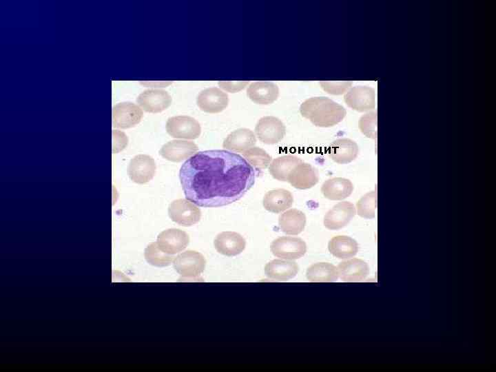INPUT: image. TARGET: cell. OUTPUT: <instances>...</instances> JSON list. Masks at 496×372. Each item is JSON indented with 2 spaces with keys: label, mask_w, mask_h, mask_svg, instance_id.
Wrapping results in <instances>:
<instances>
[{
  "label": "cell",
  "mask_w": 496,
  "mask_h": 372,
  "mask_svg": "<svg viewBox=\"0 0 496 372\" xmlns=\"http://www.w3.org/2000/svg\"><path fill=\"white\" fill-rule=\"evenodd\" d=\"M179 178L187 200L203 207H219L240 199L255 183L252 166L224 150L198 152L181 166Z\"/></svg>",
  "instance_id": "1"
},
{
  "label": "cell",
  "mask_w": 496,
  "mask_h": 372,
  "mask_svg": "<svg viewBox=\"0 0 496 372\" xmlns=\"http://www.w3.org/2000/svg\"><path fill=\"white\" fill-rule=\"evenodd\" d=\"M301 115L314 125L329 127L341 122L345 117V108L331 99L314 96L305 100L300 107Z\"/></svg>",
  "instance_id": "2"
},
{
  "label": "cell",
  "mask_w": 496,
  "mask_h": 372,
  "mask_svg": "<svg viewBox=\"0 0 496 372\" xmlns=\"http://www.w3.org/2000/svg\"><path fill=\"white\" fill-rule=\"evenodd\" d=\"M173 265L183 279L198 278L204 271L206 260L200 253L187 250L174 258Z\"/></svg>",
  "instance_id": "3"
},
{
  "label": "cell",
  "mask_w": 496,
  "mask_h": 372,
  "mask_svg": "<svg viewBox=\"0 0 496 372\" xmlns=\"http://www.w3.org/2000/svg\"><path fill=\"white\" fill-rule=\"evenodd\" d=\"M171 220L179 225L190 227L198 223L201 218L200 209L187 199L173 200L168 207Z\"/></svg>",
  "instance_id": "4"
},
{
  "label": "cell",
  "mask_w": 496,
  "mask_h": 372,
  "mask_svg": "<svg viewBox=\"0 0 496 372\" xmlns=\"http://www.w3.org/2000/svg\"><path fill=\"white\" fill-rule=\"evenodd\" d=\"M255 134L263 143L273 145L283 139L286 134V127L278 118L265 116L258 121L255 127Z\"/></svg>",
  "instance_id": "5"
},
{
  "label": "cell",
  "mask_w": 496,
  "mask_h": 372,
  "mask_svg": "<svg viewBox=\"0 0 496 372\" xmlns=\"http://www.w3.org/2000/svg\"><path fill=\"white\" fill-rule=\"evenodd\" d=\"M272 254L285 260H296L307 252V245L300 238L281 236L272 241L270 246Z\"/></svg>",
  "instance_id": "6"
},
{
  "label": "cell",
  "mask_w": 496,
  "mask_h": 372,
  "mask_svg": "<svg viewBox=\"0 0 496 372\" xmlns=\"http://www.w3.org/2000/svg\"><path fill=\"white\" fill-rule=\"evenodd\" d=\"M166 130L173 138L195 139L200 135L201 127L194 118L182 115L169 118L166 123Z\"/></svg>",
  "instance_id": "7"
},
{
  "label": "cell",
  "mask_w": 496,
  "mask_h": 372,
  "mask_svg": "<svg viewBox=\"0 0 496 372\" xmlns=\"http://www.w3.org/2000/svg\"><path fill=\"white\" fill-rule=\"evenodd\" d=\"M143 115L142 110L134 103H119L112 107V126L121 129L134 127L141 122Z\"/></svg>",
  "instance_id": "8"
},
{
  "label": "cell",
  "mask_w": 496,
  "mask_h": 372,
  "mask_svg": "<svg viewBox=\"0 0 496 372\" xmlns=\"http://www.w3.org/2000/svg\"><path fill=\"white\" fill-rule=\"evenodd\" d=\"M156 169V163L152 156L147 154H138L130 161L127 174L133 182L145 184L154 178Z\"/></svg>",
  "instance_id": "9"
},
{
  "label": "cell",
  "mask_w": 496,
  "mask_h": 372,
  "mask_svg": "<svg viewBox=\"0 0 496 372\" xmlns=\"http://www.w3.org/2000/svg\"><path fill=\"white\" fill-rule=\"evenodd\" d=\"M346 104L358 112L373 109L376 105L375 91L368 86L358 85L350 88L344 96Z\"/></svg>",
  "instance_id": "10"
},
{
  "label": "cell",
  "mask_w": 496,
  "mask_h": 372,
  "mask_svg": "<svg viewBox=\"0 0 496 372\" xmlns=\"http://www.w3.org/2000/svg\"><path fill=\"white\" fill-rule=\"evenodd\" d=\"M156 242L163 252L174 255L187 247L189 237L185 231L179 229H167L158 234Z\"/></svg>",
  "instance_id": "11"
},
{
  "label": "cell",
  "mask_w": 496,
  "mask_h": 372,
  "mask_svg": "<svg viewBox=\"0 0 496 372\" xmlns=\"http://www.w3.org/2000/svg\"><path fill=\"white\" fill-rule=\"evenodd\" d=\"M355 215L353 203L343 201L335 205L324 217V225L330 230H338L349 224Z\"/></svg>",
  "instance_id": "12"
},
{
  "label": "cell",
  "mask_w": 496,
  "mask_h": 372,
  "mask_svg": "<svg viewBox=\"0 0 496 372\" xmlns=\"http://www.w3.org/2000/svg\"><path fill=\"white\" fill-rule=\"evenodd\" d=\"M228 103V95L215 87L202 90L196 98L199 108L207 113H219L227 107Z\"/></svg>",
  "instance_id": "13"
},
{
  "label": "cell",
  "mask_w": 496,
  "mask_h": 372,
  "mask_svg": "<svg viewBox=\"0 0 496 372\" xmlns=\"http://www.w3.org/2000/svg\"><path fill=\"white\" fill-rule=\"evenodd\" d=\"M136 102L146 112L159 113L171 105L172 98L168 92L163 90L151 89L141 93Z\"/></svg>",
  "instance_id": "14"
},
{
  "label": "cell",
  "mask_w": 496,
  "mask_h": 372,
  "mask_svg": "<svg viewBox=\"0 0 496 372\" xmlns=\"http://www.w3.org/2000/svg\"><path fill=\"white\" fill-rule=\"evenodd\" d=\"M319 180L318 169L311 164L302 162L289 173L287 181L298 189H307L315 186Z\"/></svg>",
  "instance_id": "15"
},
{
  "label": "cell",
  "mask_w": 496,
  "mask_h": 372,
  "mask_svg": "<svg viewBox=\"0 0 496 372\" xmlns=\"http://www.w3.org/2000/svg\"><path fill=\"white\" fill-rule=\"evenodd\" d=\"M198 149L192 141L173 140L164 144L159 154L166 160L178 163L192 156Z\"/></svg>",
  "instance_id": "16"
},
{
  "label": "cell",
  "mask_w": 496,
  "mask_h": 372,
  "mask_svg": "<svg viewBox=\"0 0 496 372\" xmlns=\"http://www.w3.org/2000/svg\"><path fill=\"white\" fill-rule=\"evenodd\" d=\"M214 245L216 251L224 256H235L243 251L245 239L235 231H223L215 238Z\"/></svg>",
  "instance_id": "17"
},
{
  "label": "cell",
  "mask_w": 496,
  "mask_h": 372,
  "mask_svg": "<svg viewBox=\"0 0 496 372\" xmlns=\"http://www.w3.org/2000/svg\"><path fill=\"white\" fill-rule=\"evenodd\" d=\"M357 143L351 139L338 138L332 142L328 150L329 157L338 164H347L355 160L358 154Z\"/></svg>",
  "instance_id": "18"
},
{
  "label": "cell",
  "mask_w": 496,
  "mask_h": 372,
  "mask_svg": "<svg viewBox=\"0 0 496 372\" xmlns=\"http://www.w3.org/2000/svg\"><path fill=\"white\" fill-rule=\"evenodd\" d=\"M247 94L256 104L269 105L277 100L279 89L278 85L272 82L256 81L249 85Z\"/></svg>",
  "instance_id": "19"
},
{
  "label": "cell",
  "mask_w": 496,
  "mask_h": 372,
  "mask_svg": "<svg viewBox=\"0 0 496 372\" xmlns=\"http://www.w3.org/2000/svg\"><path fill=\"white\" fill-rule=\"evenodd\" d=\"M337 269L338 277L344 282H360L369 273L367 263L359 258L343 261L338 265Z\"/></svg>",
  "instance_id": "20"
},
{
  "label": "cell",
  "mask_w": 496,
  "mask_h": 372,
  "mask_svg": "<svg viewBox=\"0 0 496 372\" xmlns=\"http://www.w3.org/2000/svg\"><path fill=\"white\" fill-rule=\"evenodd\" d=\"M254 133L247 128H240L231 132L223 141V148L234 152H244L255 145Z\"/></svg>",
  "instance_id": "21"
},
{
  "label": "cell",
  "mask_w": 496,
  "mask_h": 372,
  "mask_svg": "<svg viewBox=\"0 0 496 372\" xmlns=\"http://www.w3.org/2000/svg\"><path fill=\"white\" fill-rule=\"evenodd\" d=\"M293 203L292 194L285 189H276L267 192L263 198L264 208L274 214L281 213L290 208Z\"/></svg>",
  "instance_id": "22"
},
{
  "label": "cell",
  "mask_w": 496,
  "mask_h": 372,
  "mask_svg": "<svg viewBox=\"0 0 496 372\" xmlns=\"http://www.w3.org/2000/svg\"><path fill=\"white\" fill-rule=\"evenodd\" d=\"M299 271L297 263L292 260L275 259L265 267V273L272 280H289L294 278Z\"/></svg>",
  "instance_id": "23"
},
{
  "label": "cell",
  "mask_w": 496,
  "mask_h": 372,
  "mask_svg": "<svg viewBox=\"0 0 496 372\" xmlns=\"http://www.w3.org/2000/svg\"><path fill=\"white\" fill-rule=\"evenodd\" d=\"M353 190L351 181L347 178L335 177L327 180L321 187L324 196L331 200H341L349 196Z\"/></svg>",
  "instance_id": "24"
},
{
  "label": "cell",
  "mask_w": 496,
  "mask_h": 372,
  "mask_svg": "<svg viewBox=\"0 0 496 372\" xmlns=\"http://www.w3.org/2000/svg\"><path fill=\"white\" fill-rule=\"evenodd\" d=\"M306 221V216L302 211L291 209L279 216L278 225L285 234L298 235L304 230Z\"/></svg>",
  "instance_id": "25"
},
{
  "label": "cell",
  "mask_w": 496,
  "mask_h": 372,
  "mask_svg": "<svg viewBox=\"0 0 496 372\" xmlns=\"http://www.w3.org/2000/svg\"><path fill=\"white\" fill-rule=\"evenodd\" d=\"M329 252L339 259H348L355 256L358 251L357 241L347 236L332 238L328 244Z\"/></svg>",
  "instance_id": "26"
},
{
  "label": "cell",
  "mask_w": 496,
  "mask_h": 372,
  "mask_svg": "<svg viewBox=\"0 0 496 372\" xmlns=\"http://www.w3.org/2000/svg\"><path fill=\"white\" fill-rule=\"evenodd\" d=\"M302 161L300 158L292 155H285L273 160L269 167L271 176L280 181H287L291 171Z\"/></svg>",
  "instance_id": "27"
},
{
  "label": "cell",
  "mask_w": 496,
  "mask_h": 372,
  "mask_svg": "<svg viewBox=\"0 0 496 372\" xmlns=\"http://www.w3.org/2000/svg\"><path fill=\"white\" fill-rule=\"evenodd\" d=\"M306 276L313 282H331L338 278L335 266L329 262H318L311 265L307 270Z\"/></svg>",
  "instance_id": "28"
},
{
  "label": "cell",
  "mask_w": 496,
  "mask_h": 372,
  "mask_svg": "<svg viewBox=\"0 0 496 372\" xmlns=\"http://www.w3.org/2000/svg\"><path fill=\"white\" fill-rule=\"evenodd\" d=\"M144 256L146 261L151 265L157 267H167L174 261V257L163 252L158 247L157 242H151L145 249Z\"/></svg>",
  "instance_id": "29"
},
{
  "label": "cell",
  "mask_w": 496,
  "mask_h": 372,
  "mask_svg": "<svg viewBox=\"0 0 496 372\" xmlns=\"http://www.w3.org/2000/svg\"><path fill=\"white\" fill-rule=\"evenodd\" d=\"M245 159L256 171L266 169L271 161V156L263 149L251 147L242 153Z\"/></svg>",
  "instance_id": "30"
},
{
  "label": "cell",
  "mask_w": 496,
  "mask_h": 372,
  "mask_svg": "<svg viewBox=\"0 0 496 372\" xmlns=\"http://www.w3.org/2000/svg\"><path fill=\"white\" fill-rule=\"evenodd\" d=\"M377 192H368L356 203L358 214L364 218H373L377 214Z\"/></svg>",
  "instance_id": "31"
},
{
  "label": "cell",
  "mask_w": 496,
  "mask_h": 372,
  "mask_svg": "<svg viewBox=\"0 0 496 372\" xmlns=\"http://www.w3.org/2000/svg\"><path fill=\"white\" fill-rule=\"evenodd\" d=\"M359 127L366 137L375 139L377 138V112L366 113L361 116Z\"/></svg>",
  "instance_id": "32"
},
{
  "label": "cell",
  "mask_w": 496,
  "mask_h": 372,
  "mask_svg": "<svg viewBox=\"0 0 496 372\" xmlns=\"http://www.w3.org/2000/svg\"><path fill=\"white\" fill-rule=\"evenodd\" d=\"M320 84L327 93L338 95L344 93L351 87L352 83L350 81H322Z\"/></svg>",
  "instance_id": "33"
},
{
  "label": "cell",
  "mask_w": 496,
  "mask_h": 372,
  "mask_svg": "<svg viewBox=\"0 0 496 372\" xmlns=\"http://www.w3.org/2000/svg\"><path fill=\"white\" fill-rule=\"evenodd\" d=\"M112 136V152L113 154H115L123 150L126 147L128 139L123 132L118 130H113Z\"/></svg>",
  "instance_id": "34"
},
{
  "label": "cell",
  "mask_w": 496,
  "mask_h": 372,
  "mask_svg": "<svg viewBox=\"0 0 496 372\" xmlns=\"http://www.w3.org/2000/svg\"><path fill=\"white\" fill-rule=\"evenodd\" d=\"M248 83L247 81H221L218 82V84L223 90L234 93L244 89Z\"/></svg>",
  "instance_id": "35"
}]
</instances>
